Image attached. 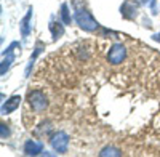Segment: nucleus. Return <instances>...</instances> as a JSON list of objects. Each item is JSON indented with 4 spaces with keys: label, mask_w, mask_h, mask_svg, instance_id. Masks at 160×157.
Instances as JSON below:
<instances>
[{
    "label": "nucleus",
    "mask_w": 160,
    "mask_h": 157,
    "mask_svg": "<svg viewBox=\"0 0 160 157\" xmlns=\"http://www.w3.org/2000/svg\"><path fill=\"white\" fill-rule=\"evenodd\" d=\"M77 24L80 26L82 29L88 31V32H93V31H96L98 29V23L96 19L91 16V13L87 11L85 8H77L75 10V15H74Z\"/></svg>",
    "instance_id": "nucleus-1"
},
{
    "label": "nucleus",
    "mask_w": 160,
    "mask_h": 157,
    "mask_svg": "<svg viewBox=\"0 0 160 157\" xmlns=\"http://www.w3.org/2000/svg\"><path fill=\"white\" fill-rule=\"evenodd\" d=\"M29 104L32 106L34 111L40 112V111H43L47 108V96L43 91H40V90H34L29 93Z\"/></svg>",
    "instance_id": "nucleus-2"
},
{
    "label": "nucleus",
    "mask_w": 160,
    "mask_h": 157,
    "mask_svg": "<svg viewBox=\"0 0 160 157\" xmlns=\"http://www.w3.org/2000/svg\"><path fill=\"white\" fill-rule=\"evenodd\" d=\"M125 55H127L125 47L122 43H115V45H112V48L108 53V61L111 64H114V66H117V64H120L125 59Z\"/></svg>",
    "instance_id": "nucleus-3"
},
{
    "label": "nucleus",
    "mask_w": 160,
    "mask_h": 157,
    "mask_svg": "<svg viewBox=\"0 0 160 157\" xmlns=\"http://www.w3.org/2000/svg\"><path fill=\"white\" fill-rule=\"evenodd\" d=\"M68 144H69V136L68 133H64V132H58L51 136V146L55 151H58L59 154L66 152L68 151Z\"/></svg>",
    "instance_id": "nucleus-4"
},
{
    "label": "nucleus",
    "mask_w": 160,
    "mask_h": 157,
    "mask_svg": "<svg viewBox=\"0 0 160 157\" xmlns=\"http://www.w3.org/2000/svg\"><path fill=\"white\" fill-rule=\"evenodd\" d=\"M16 43H18V42H13V43L7 48L5 58H3V61H2V68H0V74H2V75H5V72L8 71V68L11 66V63H13V59H15V55H13V48L16 47Z\"/></svg>",
    "instance_id": "nucleus-5"
},
{
    "label": "nucleus",
    "mask_w": 160,
    "mask_h": 157,
    "mask_svg": "<svg viewBox=\"0 0 160 157\" xmlns=\"http://www.w3.org/2000/svg\"><path fill=\"white\" fill-rule=\"evenodd\" d=\"M43 149L42 146V143H38L35 139H29V141H26V144H24V154L26 155H37L40 154Z\"/></svg>",
    "instance_id": "nucleus-6"
},
{
    "label": "nucleus",
    "mask_w": 160,
    "mask_h": 157,
    "mask_svg": "<svg viewBox=\"0 0 160 157\" xmlns=\"http://www.w3.org/2000/svg\"><path fill=\"white\" fill-rule=\"evenodd\" d=\"M19 101H21V98L18 96V95H15V96H11L3 106H2V112L3 114H8V112H13L18 106H19Z\"/></svg>",
    "instance_id": "nucleus-7"
},
{
    "label": "nucleus",
    "mask_w": 160,
    "mask_h": 157,
    "mask_svg": "<svg viewBox=\"0 0 160 157\" xmlns=\"http://www.w3.org/2000/svg\"><path fill=\"white\" fill-rule=\"evenodd\" d=\"M31 18H32V8L28 10V15H26L21 21V35L22 37H28L31 32Z\"/></svg>",
    "instance_id": "nucleus-8"
},
{
    "label": "nucleus",
    "mask_w": 160,
    "mask_h": 157,
    "mask_svg": "<svg viewBox=\"0 0 160 157\" xmlns=\"http://www.w3.org/2000/svg\"><path fill=\"white\" fill-rule=\"evenodd\" d=\"M50 31H51V34H53V38H59L61 35H62V32H64V28H62V24L61 23H55V21H51L50 23Z\"/></svg>",
    "instance_id": "nucleus-9"
},
{
    "label": "nucleus",
    "mask_w": 160,
    "mask_h": 157,
    "mask_svg": "<svg viewBox=\"0 0 160 157\" xmlns=\"http://www.w3.org/2000/svg\"><path fill=\"white\" fill-rule=\"evenodd\" d=\"M61 18L64 24H71V13H69V5L62 3L61 5Z\"/></svg>",
    "instance_id": "nucleus-10"
},
{
    "label": "nucleus",
    "mask_w": 160,
    "mask_h": 157,
    "mask_svg": "<svg viewBox=\"0 0 160 157\" xmlns=\"http://www.w3.org/2000/svg\"><path fill=\"white\" fill-rule=\"evenodd\" d=\"M101 157H106V155H120V151L115 149V148H104L101 152H99Z\"/></svg>",
    "instance_id": "nucleus-11"
},
{
    "label": "nucleus",
    "mask_w": 160,
    "mask_h": 157,
    "mask_svg": "<svg viewBox=\"0 0 160 157\" xmlns=\"http://www.w3.org/2000/svg\"><path fill=\"white\" fill-rule=\"evenodd\" d=\"M8 135H10V132H8L7 125H5V124H2V138H5V136H8Z\"/></svg>",
    "instance_id": "nucleus-12"
},
{
    "label": "nucleus",
    "mask_w": 160,
    "mask_h": 157,
    "mask_svg": "<svg viewBox=\"0 0 160 157\" xmlns=\"http://www.w3.org/2000/svg\"><path fill=\"white\" fill-rule=\"evenodd\" d=\"M149 5H151V10H152V13L155 15L157 13V7H155V0H149Z\"/></svg>",
    "instance_id": "nucleus-13"
},
{
    "label": "nucleus",
    "mask_w": 160,
    "mask_h": 157,
    "mask_svg": "<svg viewBox=\"0 0 160 157\" xmlns=\"http://www.w3.org/2000/svg\"><path fill=\"white\" fill-rule=\"evenodd\" d=\"M154 40H157V42H160V34H155V35H154Z\"/></svg>",
    "instance_id": "nucleus-14"
}]
</instances>
